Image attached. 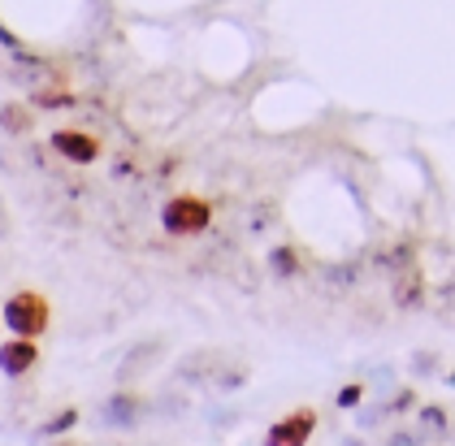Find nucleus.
<instances>
[{
	"label": "nucleus",
	"instance_id": "1",
	"mask_svg": "<svg viewBox=\"0 0 455 446\" xmlns=\"http://www.w3.org/2000/svg\"><path fill=\"white\" fill-rule=\"evenodd\" d=\"M0 321L9 325V334L44 338V330H48V321H52V308H48V299H44L39 291H18V295H9V299H4Z\"/></svg>",
	"mask_w": 455,
	"mask_h": 446
},
{
	"label": "nucleus",
	"instance_id": "2",
	"mask_svg": "<svg viewBox=\"0 0 455 446\" xmlns=\"http://www.w3.org/2000/svg\"><path fill=\"white\" fill-rule=\"evenodd\" d=\"M161 226H165V235H174V239L204 235L212 226V204L200 200V195H174V200H165V208H161Z\"/></svg>",
	"mask_w": 455,
	"mask_h": 446
},
{
	"label": "nucleus",
	"instance_id": "3",
	"mask_svg": "<svg viewBox=\"0 0 455 446\" xmlns=\"http://www.w3.org/2000/svg\"><path fill=\"white\" fill-rule=\"evenodd\" d=\"M429 299V282H425V269L420 265H408L390 277V304L399 312H420Z\"/></svg>",
	"mask_w": 455,
	"mask_h": 446
},
{
	"label": "nucleus",
	"instance_id": "4",
	"mask_svg": "<svg viewBox=\"0 0 455 446\" xmlns=\"http://www.w3.org/2000/svg\"><path fill=\"white\" fill-rule=\"evenodd\" d=\"M52 152L61 156V161H70V165H96L100 161V139L87 135V131H78V126H70V131H52Z\"/></svg>",
	"mask_w": 455,
	"mask_h": 446
},
{
	"label": "nucleus",
	"instance_id": "5",
	"mask_svg": "<svg viewBox=\"0 0 455 446\" xmlns=\"http://www.w3.org/2000/svg\"><path fill=\"white\" fill-rule=\"evenodd\" d=\"M221 364H226V351L204 346V351H191V355H182V360H178L174 378L187 381V386H212L217 373H221Z\"/></svg>",
	"mask_w": 455,
	"mask_h": 446
},
{
	"label": "nucleus",
	"instance_id": "6",
	"mask_svg": "<svg viewBox=\"0 0 455 446\" xmlns=\"http://www.w3.org/2000/svg\"><path fill=\"white\" fill-rule=\"evenodd\" d=\"M313 434H316V412L313 408H295L291 416L269 425V446H304Z\"/></svg>",
	"mask_w": 455,
	"mask_h": 446
},
{
	"label": "nucleus",
	"instance_id": "7",
	"mask_svg": "<svg viewBox=\"0 0 455 446\" xmlns=\"http://www.w3.org/2000/svg\"><path fill=\"white\" fill-rule=\"evenodd\" d=\"M36 364H39V343L36 338L13 334L9 343H0V373H4V378H27Z\"/></svg>",
	"mask_w": 455,
	"mask_h": 446
},
{
	"label": "nucleus",
	"instance_id": "8",
	"mask_svg": "<svg viewBox=\"0 0 455 446\" xmlns=\"http://www.w3.org/2000/svg\"><path fill=\"white\" fill-rule=\"evenodd\" d=\"M369 265L378 269V274L395 277L399 269H408V265H417V239H390L386 247H378L373 256H369Z\"/></svg>",
	"mask_w": 455,
	"mask_h": 446
},
{
	"label": "nucleus",
	"instance_id": "9",
	"mask_svg": "<svg viewBox=\"0 0 455 446\" xmlns=\"http://www.w3.org/2000/svg\"><path fill=\"white\" fill-rule=\"evenodd\" d=\"M161 351H165V343L161 338H148V343H140L122 364H117V386H131V381H140L156 360H161Z\"/></svg>",
	"mask_w": 455,
	"mask_h": 446
},
{
	"label": "nucleus",
	"instance_id": "10",
	"mask_svg": "<svg viewBox=\"0 0 455 446\" xmlns=\"http://www.w3.org/2000/svg\"><path fill=\"white\" fill-rule=\"evenodd\" d=\"M140 412H143V399L122 386V390L105 403V425H113V429H131V425L140 420Z\"/></svg>",
	"mask_w": 455,
	"mask_h": 446
},
{
	"label": "nucleus",
	"instance_id": "11",
	"mask_svg": "<svg viewBox=\"0 0 455 446\" xmlns=\"http://www.w3.org/2000/svg\"><path fill=\"white\" fill-rule=\"evenodd\" d=\"M265 265H269V274L278 277V282H291V277L304 274V256H299V247H295V243H274Z\"/></svg>",
	"mask_w": 455,
	"mask_h": 446
},
{
	"label": "nucleus",
	"instance_id": "12",
	"mask_svg": "<svg viewBox=\"0 0 455 446\" xmlns=\"http://www.w3.org/2000/svg\"><path fill=\"white\" fill-rule=\"evenodd\" d=\"M0 135H9V139L31 135V108H27L22 100L0 104Z\"/></svg>",
	"mask_w": 455,
	"mask_h": 446
},
{
	"label": "nucleus",
	"instance_id": "13",
	"mask_svg": "<svg viewBox=\"0 0 455 446\" xmlns=\"http://www.w3.org/2000/svg\"><path fill=\"white\" fill-rule=\"evenodd\" d=\"M22 66L27 69H18V78L36 92V87H48V83H61V69L52 66V61H44V57H22Z\"/></svg>",
	"mask_w": 455,
	"mask_h": 446
},
{
	"label": "nucleus",
	"instance_id": "14",
	"mask_svg": "<svg viewBox=\"0 0 455 446\" xmlns=\"http://www.w3.org/2000/svg\"><path fill=\"white\" fill-rule=\"evenodd\" d=\"M417 420H420V434H425V438H447V434H451V416H447L443 403H420Z\"/></svg>",
	"mask_w": 455,
	"mask_h": 446
},
{
	"label": "nucleus",
	"instance_id": "15",
	"mask_svg": "<svg viewBox=\"0 0 455 446\" xmlns=\"http://www.w3.org/2000/svg\"><path fill=\"white\" fill-rule=\"evenodd\" d=\"M31 104H36L39 113H57V108H78V96L52 83V87H36V92H31Z\"/></svg>",
	"mask_w": 455,
	"mask_h": 446
},
{
	"label": "nucleus",
	"instance_id": "16",
	"mask_svg": "<svg viewBox=\"0 0 455 446\" xmlns=\"http://www.w3.org/2000/svg\"><path fill=\"white\" fill-rule=\"evenodd\" d=\"M360 277H364V260H343V265H330V269H325V286L351 291Z\"/></svg>",
	"mask_w": 455,
	"mask_h": 446
},
{
	"label": "nucleus",
	"instance_id": "17",
	"mask_svg": "<svg viewBox=\"0 0 455 446\" xmlns=\"http://www.w3.org/2000/svg\"><path fill=\"white\" fill-rule=\"evenodd\" d=\"M247 381H251V369H247V364H230V360H226L212 386H217V390H243Z\"/></svg>",
	"mask_w": 455,
	"mask_h": 446
},
{
	"label": "nucleus",
	"instance_id": "18",
	"mask_svg": "<svg viewBox=\"0 0 455 446\" xmlns=\"http://www.w3.org/2000/svg\"><path fill=\"white\" fill-rule=\"evenodd\" d=\"M74 425H78V408H66V412L48 416V420L39 425V438H61V434H70Z\"/></svg>",
	"mask_w": 455,
	"mask_h": 446
},
{
	"label": "nucleus",
	"instance_id": "19",
	"mask_svg": "<svg viewBox=\"0 0 455 446\" xmlns=\"http://www.w3.org/2000/svg\"><path fill=\"white\" fill-rule=\"evenodd\" d=\"M382 408H386V416H408L412 408H420V394L412 390V386H403V390H395V394L386 399Z\"/></svg>",
	"mask_w": 455,
	"mask_h": 446
},
{
	"label": "nucleus",
	"instance_id": "20",
	"mask_svg": "<svg viewBox=\"0 0 455 446\" xmlns=\"http://www.w3.org/2000/svg\"><path fill=\"white\" fill-rule=\"evenodd\" d=\"M360 399H364V386H360V381H351V386H343V390L334 394V403H339L343 412H355V408H360Z\"/></svg>",
	"mask_w": 455,
	"mask_h": 446
},
{
	"label": "nucleus",
	"instance_id": "21",
	"mask_svg": "<svg viewBox=\"0 0 455 446\" xmlns=\"http://www.w3.org/2000/svg\"><path fill=\"white\" fill-rule=\"evenodd\" d=\"M420 442V434H412V429H395L390 434V446H417Z\"/></svg>",
	"mask_w": 455,
	"mask_h": 446
},
{
	"label": "nucleus",
	"instance_id": "22",
	"mask_svg": "<svg viewBox=\"0 0 455 446\" xmlns=\"http://www.w3.org/2000/svg\"><path fill=\"white\" fill-rule=\"evenodd\" d=\"M0 48H9V52H18V48H22V39H18V35L9 31L4 22H0Z\"/></svg>",
	"mask_w": 455,
	"mask_h": 446
},
{
	"label": "nucleus",
	"instance_id": "23",
	"mask_svg": "<svg viewBox=\"0 0 455 446\" xmlns=\"http://www.w3.org/2000/svg\"><path fill=\"white\" fill-rule=\"evenodd\" d=\"M412 364H417L420 373H434V369H438V360H434V355H417Z\"/></svg>",
	"mask_w": 455,
	"mask_h": 446
},
{
	"label": "nucleus",
	"instance_id": "24",
	"mask_svg": "<svg viewBox=\"0 0 455 446\" xmlns=\"http://www.w3.org/2000/svg\"><path fill=\"white\" fill-rule=\"evenodd\" d=\"M9 235V217H4V204H0V239Z\"/></svg>",
	"mask_w": 455,
	"mask_h": 446
},
{
	"label": "nucleus",
	"instance_id": "25",
	"mask_svg": "<svg viewBox=\"0 0 455 446\" xmlns=\"http://www.w3.org/2000/svg\"><path fill=\"white\" fill-rule=\"evenodd\" d=\"M447 386H451V390H455V369H451V373H447Z\"/></svg>",
	"mask_w": 455,
	"mask_h": 446
}]
</instances>
